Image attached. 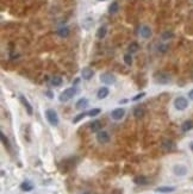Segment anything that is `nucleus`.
<instances>
[{
	"label": "nucleus",
	"mask_w": 193,
	"mask_h": 194,
	"mask_svg": "<svg viewBox=\"0 0 193 194\" xmlns=\"http://www.w3.org/2000/svg\"><path fill=\"white\" fill-rule=\"evenodd\" d=\"M77 93V88H74V87H69V88H67V89H64L61 94H60V101H62V102H66V101H68V100H70L73 97H75V94Z\"/></svg>",
	"instance_id": "f257e3e1"
},
{
	"label": "nucleus",
	"mask_w": 193,
	"mask_h": 194,
	"mask_svg": "<svg viewBox=\"0 0 193 194\" xmlns=\"http://www.w3.org/2000/svg\"><path fill=\"white\" fill-rule=\"evenodd\" d=\"M45 118H47V120L49 121L50 125H53V126L58 125V116L55 110L48 108V110L45 111Z\"/></svg>",
	"instance_id": "f03ea898"
},
{
	"label": "nucleus",
	"mask_w": 193,
	"mask_h": 194,
	"mask_svg": "<svg viewBox=\"0 0 193 194\" xmlns=\"http://www.w3.org/2000/svg\"><path fill=\"white\" fill-rule=\"evenodd\" d=\"M154 79L155 81H156L157 83H160V85H167V83H169V82L172 81L171 75L167 74V73H165V72H161V73L155 74Z\"/></svg>",
	"instance_id": "7ed1b4c3"
},
{
	"label": "nucleus",
	"mask_w": 193,
	"mask_h": 194,
	"mask_svg": "<svg viewBox=\"0 0 193 194\" xmlns=\"http://www.w3.org/2000/svg\"><path fill=\"white\" fill-rule=\"evenodd\" d=\"M174 106L178 111H184L188 106V101L185 97H178L174 100Z\"/></svg>",
	"instance_id": "20e7f679"
},
{
	"label": "nucleus",
	"mask_w": 193,
	"mask_h": 194,
	"mask_svg": "<svg viewBox=\"0 0 193 194\" xmlns=\"http://www.w3.org/2000/svg\"><path fill=\"white\" fill-rule=\"evenodd\" d=\"M100 81L106 85H113L116 82V76L111 73H104L100 75Z\"/></svg>",
	"instance_id": "39448f33"
},
{
	"label": "nucleus",
	"mask_w": 193,
	"mask_h": 194,
	"mask_svg": "<svg viewBox=\"0 0 193 194\" xmlns=\"http://www.w3.org/2000/svg\"><path fill=\"white\" fill-rule=\"evenodd\" d=\"M173 172L174 174L178 175V176H185L187 174V168L182 164H176L173 167Z\"/></svg>",
	"instance_id": "423d86ee"
},
{
	"label": "nucleus",
	"mask_w": 193,
	"mask_h": 194,
	"mask_svg": "<svg viewBox=\"0 0 193 194\" xmlns=\"http://www.w3.org/2000/svg\"><path fill=\"white\" fill-rule=\"evenodd\" d=\"M139 35L143 37V38H150L152 37V29L147 25H142L139 27Z\"/></svg>",
	"instance_id": "0eeeda50"
},
{
	"label": "nucleus",
	"mask_w": 193,
	"mask_h": 194,
	"mask_svg": "<svg viewBox=\"0 0 193 194\" xmlns=\"http://www.w3.org/2000/svg\"><path fill=\"white\" fill-rule=\"evenodd\" d=\"M97 139L99 143H107L110 141V135L106 131H99L97 134Z\"/></svg>",
	"instance_id": "6e6552de"
},
{
	"label": "nucleus",
	"mask_w": 193,
	"mask_h": 194,
	"mask_svg": "<svg viewBox=\"0 0 193 194\" xmlns=\"http://www.w3.org/2000/svg\"><path fill=\"white\" fill-rule=\"evenodd\" d=\"M124 115H125V110L124 108H116V110H113L111 112V117L115 120H120L124 117Z\"/></svg>",
	"instance_id": "1a4fd4ad"
},
{
	"label": "nucleus",
	"mask_w": 193,
	"mask_h": 194,
	"mask_svg": "<svg viewBox=\"0 0 193 194\" xmlns=\"http://www.w3.org/2000/svg\"><path fill=\"white\" fill-rule=\"evenodd\" d=\"M93 75H94V73L90 67H85L82 69V72H81V76H82L83 80H90Z\"/></svg>",
	"instance_id": "9d476101"
},
{
	"label": "nucleus",
	"mask_w": 193,
	"mask_h": 194,
	"mask_svg": "<svg viewBox=\"0 0 193 194\" xmlns=\"http://www.w3.org/2000/svg\"><path fill=\"white\" fill-rule=\"evenodd\" d=\"M20 101H21V104L24 105V107L26 108V112H28V115H32V106L30 105V102H29V100L26 99V98L24 97V95H20Z\"/></svg>",
	"instance_id": "9b49d317"
},
{
	"label": "nucleus",
	"mask_w": 193,
	"mask_h": 194,
	"mask_svg": "<svg viewBox=\"0 0 193 194\" xmlns=\"http://www.w3.org/2000/svg\"><path fill=\"white\" fill-rule=\"evenodd\" d=\"M87 106H88V100L86 98L79 99L77 101V105H75V107H77V110H85Z\"/></svg>",
	"instance_id": "f8f14e48"
},
{
	"label": "nucleus",
	"mask_w": 193,
	"mask_h": 194,
	"mask_svg": "<svg viewBox=\"0 0 193 194\" xmlns=\"http://www.w3.org/2000/svg\"><path fill=\"white\" fill-rule=\"evenodd\" d=\"M161 147L165 150H172V149H174V143L171 139H163L161 142Z\"/></svg>",
	"instance_id": "ddd939ff"
},
{
	"label": "nucleus",
	"mask_w": 193,
	"mask_h": 194,
	"mask_svg": "<svg viewBox=\"0 0 193 194\" xmlns=\"http://www.w3.org/2000/svg\"><path fill=\"white\" fill-rule=\"evenodd\" d=\"M90 129H91L92 132H99V131L101 130V123H100L99 120L92 121L91 125H90Z\"/></svg>",
	"instance_id": "4468645a"
},
{
	"label": "nucleus",
	"mask_w": 193,
	"mask_h": 194,
	"mask_svg": "<svg viewBox=\"0 0 193 194\" xmlns=\"http://www.w3.org/2000/svg\"><path fill=\"white\" fill-rule=\"evenodd\" d=\"M20 188H21V191H24V192H30V191L34 189V185H32L30 181H24V182L20 185Z\"/></svg>",
	"instance_id": "2eb2a0df"
},
{
	"label": "nucleus",
	"mask_w": 193,
	"mask_h": 194,
	"mask_svg": "<svg viewBox=\"0 0 193 194\" xmlns=\"http://www.w3.org/2000/svg\"><path fill=\"white\" fill-rule=\"evenodd\" d=\"M174 191H175V187H172V186H162V187L156 188V192H160V193H171Z\"/></svg>",
	"instance_id": "dca6fc26"
},
{
	"label": "nucleus",
	"mask_w": 193,
	"mask_h": 194,
	"mask_svg": "<svg viewBox=\"0 0 193 194\" xmlns=\"http://www.w3.org/2000/svg\"><path fill=\"white\" fill-rule=\"evenodd\" d=\"M57 35L60 36V37H63V38L68 37V36H69V29H68L67 26L60 27V29L57 30Z\"/></svg>",
	"instance_id": "f3484780"
},
{
	"label": "nucleus",
	"mask_w": 193,
	"mask_h": 194,
	"mask_svg": "<svg viewBox=\"0 0 193 194\" xmlns=\"http://www.w3.org/2000/svg\"><path fill=\"white\" fill-rule=\"evenodd\" d=\"M134 182L136 185H147L148 183V179L143 175H139V176H136L134 179Z\"/></svg>",
	"instance_id": "a211bd4d"
},
{
	"label": "nucleus",
	"mask_w": 193,
	"mask_h": 194,
	"mask_svg": "<svg viewBox=\"0 0 193 194\" xmlns=\"http://www.w3.org/2000/svg\"><path fill=\"white\" fill-rule=\"evenodd\" d=\"M192 129H193L192 120H186V121L181 125V130H182L184 132H187V131H190V130H192Z\"/></svg>",
	"instance_id": "6ab92c4d"
},
{
	"label": "nucleus",
	"mask_w": 193,
	"mask_h": 194,
	"mask_svg": "<svg viewBox=\"0 0 193 194\" xmlns=\"http://www.w3.org/2000/svg\"><path fill=\"white\" fill-rule=\"evenodd\" d=\"M98 98L99 99H105V98L109 95V88L107 87H101L99 91H98Z\"/></svg>",
	"instance_id": "aec40b11"
},
{
	"label": "nucleus",
	"mask_w": 193,
	"mask_h": 194,
	"mask_svg": "<svg viewBox=\"0 0 193 194\" xmlns=\"http://www.w3.org/2000/svg\"><path fill=\"white\" fill-rule=\"evenodd\" d=\"M61 83H62V78H61V76H58V75L53 76L51 80H50V85H51V86H54V87H58V86H61Z\"/></svg>",
	"instance_id": "412c9836"
},
{
	"label": "nucleus",
	"mask_w": 193,
	"mask_h": 194,
	"mask_svg": "<svg viewBox=\"0 0 193 194\" xmlns=\"http://www.w3.org/2000/svg\"><path fill=\"white\" fill-rule=\"evenodd\" d=\"M106 32H107V29L105 27V26H100L99 29H98V31H97V37L98 38H104L105 36H106Z\"/></svg>",
	"instance_id": "4be33fe9"
},
{
	"label": "nucleus",
	"mask_w": 193,
	"mask_h": 194,
	"mask_svg": "<svg viewBox=\"0 0 193 194\" xmlns=\"http://www.w3.org/2000/svg\"><path fill=\"white\" fill-rule=\"evenodd\" d=\"M118 10H119L118 2H117V1H113V2H111V5L109 6V12L113 15V13H117V12H118Z\"/></svg>",
	"instance_id": "5701e85b"
},
{
	"label": "nucleus",
	"mask_w": 193,
	"mask_h": 194,
	"mask_svg": "<svg viewBox=\"0 0 193 194\" xmlns=\"http://www.w3.org/2000/svg\"><path fill=\"white\" fill-rule=\"evenodd\" d=\"M138 44L136 43V42H132V43H130V45H129V48H128V50H129V53L130 54H134V53H136L137 50H138Z\"/></svg>",
	"instance_id": "b1692460"
},
{
	"label": "nucleus",
	"mask_w": 193,
	"mask_h": 194,
	"mask_svg": "<svg viewBox=\"0 0 193 194\" xmlns=\"http://www.w3.org/2000/svg\"><path fill=\"white\" fill-rule=\"evenodd\" d=\"M143 115H144V110L142 107H136L135 110H134V116L136 118H142Z\"/></svg>",
	"instance_id": "393cba45"
},
{
	"label": "nucleus",
	"mask_w": 193,
	"mask_h": 194,
	"mask_svg": "<svg viewBox=\"0 0 193 194\" xmlns=\"http://www.w3.org/2000/svg\"><path fill=\"white\" fill-rule=\"evenodd\" d=\"M124 62H125V64H128V66H130V64L132 63L131 54H125V55H124Z\"/></svg>",
	"instance_id": "a878e982"
},
{
	"label": "nucleus",
	"mask_w": 193,
	"mask_h": 194,
	"mask_svg": "<svg viewBox=\"0 0 193 194\" xmlns=\"http://www.w3.org/2000/svg\"><path fill=\"white\" fill-rule=\"evenodd\" d=\"M0 136H1V141H2V143H4V145L7 148V149H10V144H8V141H7V138L5 137L4 135V132H0Z\"/></svg>",
	"instance_id": "bb28decb"
},
{
	"label": "nucleus",
	"mask_w": 193,
	"mask_h": 194,
	"mask_svg": "<svg viewBox=\"0 0 193 194\" xmlns=\"http://www.w3.org/2000/svg\"><path fill=\"white\" fill-rule=\"evenodd\" d=\"M86 115H88V113H83V112H82V113H80V115H77V116L75 117L74 119H73V123H79V121H80L81 119H83V118L86 117Z\"/></svg>",
	"instance_id": "cd10ccee"
},
{
	"label": "nucleus",
	"mask_w": 193,
	"mask_h": 194,
	"mask_svg": "<svg viewBox=\"0 0 193 194\" xmlns=\"http://www.w3.org/2000/svg\"><path fill=\"white\" fill-rule=\"evenodd\" d=\"M100 108H93V110H91L90 112H88V116L90 117H96V116H98L99 113H100Z\"/></svg>",
	"instance_id": "c85d7f7f"
},
{
	"label": "nucleus",
	"mask_w": 193,
	"mask_h": 194,
	"mask_svg": "<svg viewBox=\"0 0 193 194\" xmlns=\"http://www.w3.org/2000/svg\"><path fill=\"white\" fill-rule=\"evenodd\" d=\"M173 37V34L172 32H165L163 35H162V38L163 39H168V38H172Z\"/></svg>",
	"instance_id": "c756f323"
},
{
	"label": "nucleus",
	"mask_w": 193,
	"mask_h": 194,
	"mask_svg": "<svg viewBox=\"0 0 193 194\" xmlns=\"http://www.w3.org/2000/svg\"><path fill=\"white\" fill-rule=\"evenodd\" d=\"M146 95V93H141V94H137V95H135V97L132 98V100L134 101H137V100H139V99H142V98Z\"/></svg>",
	"instance_id": "7c9ffc66"
},
{
	"label": "nucleus",
	"mask_w": 193,
	"mask_h": 194,
	"mask_svg": "<svg viewBox=\"0 0 193 194\" xmlns=\"http://www.w3.org/2000/svg\"><path fill=\"white\" fill-rule=\"evenodd\" d=\"M188 98H190L191 100H193V89H191V91L188 92Z\"/></svg>",
	"instance_id": "2f4dec72"
},
{
	"label": "nucleus",
	"mask_w": 193,
	"mask_h": 194,
	"mask_svg": "<svg viewBox=\"0 0 193 194\" xmlns=\"http://www.w3.org/2000/svg\"><path fill=\"white\" fill-rule=\"evenodd\" d=\"M47 95L49 98H54V95H53V93H50V91H47V93H45Z\"/></svg>",
	"instance_id": "473e14b6"
},
{
	"label": "nucleus",
	"mask_w": 193,
	"mask_h": 194,
	"mask_svg": "<svg viewBox=\"0 0 193 194\" xmlns=\"http://www.w3.org/2000/svg\"><path fill=\"white\" fill-rule=\"evenodd\" d=\"M119 102H120V104H125V102H128V100H126V99H123V100L119 101Z\"/></svg>",
	"instance_id": "72a5a7b5"
},
{
	"label": "nucleus",
	"mask_w": 193,
	"mask_h": 194,
	"mask_svg": "<svg viewBox=\"0 0 193 194\" xmlns=\"http://www.w3.org/2000/svg\"><path fill=\"white\" fill-rule=\"evenodd\" d=\"M191 149H192V151H193V143L191 144Z\"/></svg>",
	"instance_id": "f704fd0d"
},
{
	"label": "nucleus",
	"mask_w": 193,
	"mask_h": 194,
	"mask_svg": "<svg viewBox=\"0 0 193 194\" xmlns=\"http://www.w3.org/2000/svg\"><path fill=\"white\" fill-rule=\"evenodd\" d=\"M99 1H105V0H99Z\"/></svg>",
	"instance_id": "c9c22d12"
}]
</instances>
